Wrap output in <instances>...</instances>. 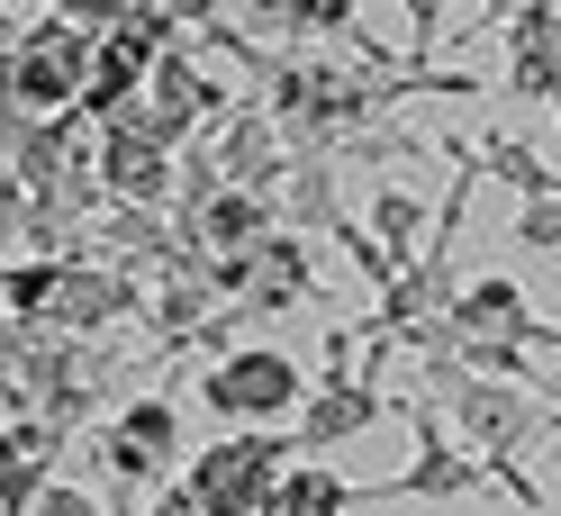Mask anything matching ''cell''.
Listing matches in <instances>:
<instances>
[{
    "mask_svg": "<svg viewBox=\"0 0 561 516\" xmlns=\"http://www.w3.org/2000/svg\"><path fill=\"white\" fill-rule=\"evenodd\" d=\"M290 390H299V371L272 363V354H244V371H218V381H208L218 408H272V399H290Z\"/></svg>",
    "mask_w": 561,
    "mask_h": 516,
    "instance_id": "6da1fadb",
    "label": "cell"
}]
</instances>
